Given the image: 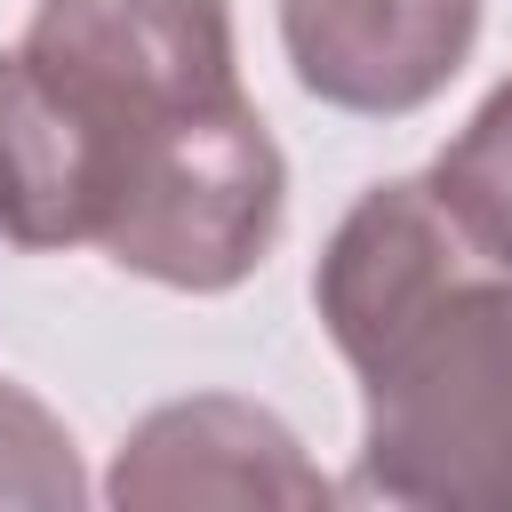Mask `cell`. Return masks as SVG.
I'll return each instance as SVG.
<instances>
[{"label": "cell", "mask_w": 512, "mask_h": 512, "mask_svg": "<svg viewBox=\"0 0 512 512\" xmlns=\"http://www.w3.org/2000/svg\"><path fill=\"white\" fill-rule=\"evenodd\" d=\"M360 504L512 512V272H472L360 368Z\"/></svg>", "instance_id": "6da1fadb"}, {"label": "cell", "mask_w": 512, "mask_h": 512, "mask_svg": "<svg viewBox=\"0 0 512 512\" xmlns=\"http://www.w3.org/2000/svg\"><path fill=\"white\" fill-rule=\"evenodd\" d=\"M280 216H288V160L256 120V104L232 96L152 120L120 144L96 248L136 280L224 296L272 256Z\"/></svg>", "instance_id": "7a4b0ae2"}, {"label": "cell", "mask_w": 512, "mask_h": 512, "mask_svg": "<svg viewBox=\"0 0 512 512\" xmlns=\"http://www.w3.org/2000/svg\"><path fill=\"white\" fill-rule=\"evenodd\" d=\"M16 48L112 136V168L136 128L240 96L232 0H32Z\"/></svg>", "instance_id": "3957f363"}, {"label": "cell", "mask_w": 512, "mask_h": 512, "mask_svg": "<svg viewBox=\"0 0 512 512\" xmlns=\"http://www.w3.org/2000/svg\"><path fill=\"white\" fill-rule=\"evenodd\" d=\"M472 272H496V256L456 224V208L432 192V176H392V184H368L344 208V224L328 232L312 304H320L328 344L360 376L392 336H408Z\"/></svg>", "instance_id": "277c9868"}, {"label": "cell", "mask_w": 512, "mask_h": 512, "mask_svg": "<svg viewBox=\"0 0 512 512\" xmlns=\"http://www.w3.org/2000/svg\"><path fill=\"white\" fill-rule=\"evenodd\" d=\"M104 496L120 512H200V504L312 512V504H336V480L304 456V440L272 408L240 392H192V400L152 408L120 440Z\"/></svg>", "instance_id": "5b68a950"}, {"label": "cell", "mask_w": 512, "mask_h": 512, "mask_svg": "<svg viewBox=\"0 0 512 512\" xmlns=\"http://www.w3.org/2000/svg\"><path fill=\"white\" fill-rule=\"evenodd\" d=\"M480 0H280V48L304 96L400 120L424 112L472 56Z\"/></svg>", "instance_id": "8992f818"}, {"label": "cell", "mask_w": 512, "mask_h": 512, "mask_svg": "<svg viewBox=\"0 0 512 512\" xmlns=\"http://www.w3.org/2000/svg\"><path fill=\"white\" fill-rule=\"evenodd\" d=\"M112 200V136L40 80L24 48H0V232L32 256L96 240Z\"/></svg>", "instance_id": "52a82bcc"}, {"label": "cell", "mask_w": 512, "mask_h": 512, "mask_svg": "<svg viewBox=\"0 0 512 512\" xmlns=\"http://www.w3.org/2000/svg\"><path fill=\"white\" fill-rule=\"evenodd\" d=\"M432 192L512 272V80H496L480 96V112L448 136V152L432 160Z\"/></svg>", "instance_id": "ba28073f"}, {"label": "cell", "mask_w": 512, "mask_h": 512, "mask_svg": "<svg viewBox=\"0 0 512 512\" xmlns=\"http://www.w3.org/2000/svg\"><path fill=\"white\" fill-rule=\"evenodd\" d=\"M88 496L80 480V456H72V432L24 392L0 376V504H40V512H72Z\"/></svg>", "instance_id": "9c48e42d"}]
</instances>
